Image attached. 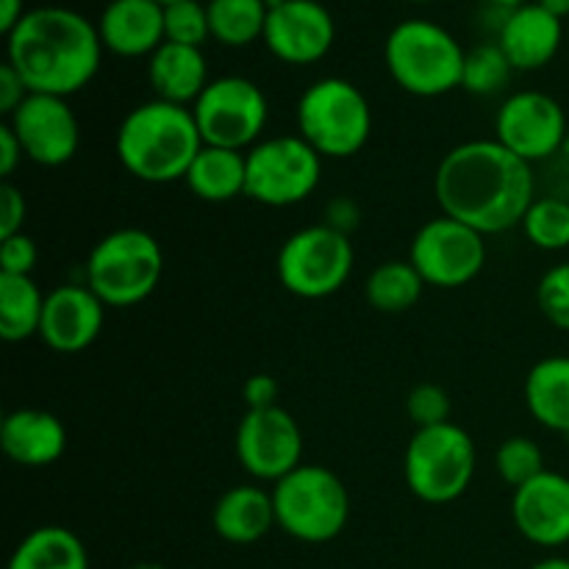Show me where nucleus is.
<instances>
[{
	"label": "nucleus",
	"mask_w": 569,
	"mask_h": 569,
	"mask_svg": "<svg viewBox=\"0 0 569 569\" xmlns=\"http://www.w3.org/2000/svg\"><path fill=\"white\" fill-rule=\"evenodd\" d=\"M433 198L445 217L483 237L520 228L537 200L533 167L498 139H470L442 156L433 172Z\"/></svg>",
	"instance_id": "f257e3e1"
},
{
	"label": "nucleus",
	"mask_w": 569,
	"mask_h": 569,
	"mask_svg": "<svg viewBox=\"0 0 569 569\" xmlns=\"http://www.w3.org/2000/svg\"><path fill=\"white\" fill-rule=\"evenodd\" d=\"M100 59L98 26L67 6L28 9L6 37V61L20 72L28 92L70 98L94 81Z\"/></svg>",
	"instance_id": "f03ea898"
},
{
	"label": "nucleus",
	"mask_w": 569,
	"mask_h": 569,
	"mask_svg": "<svg viewBox=\"0 0 569 569\" xmlns=\"http://www.w3.org/2000/svg\"><path fill=\"white\" fill-rule=\"evenodd\" d=\"M200 148L203 137L192 109L159 98L133 106L114 133L122 170L153 187L183 181Z\"/></svg>",
	"instance_id": "7ed1b4c3"
},
{
	"label": "nucleus",
	"mask_w": 569,
	"mask_h": 569,
	"mask_svg": "<svg viewBox=\"0 0 569 569\" xmlns=\"http://www.w3.org/2000/svg\"><path fill=\"white\" fill-rule=\"evenodd\" d=\"M467 50L445 26L431 20H403L389 31L383 61L403 92L415 98H442L461 89Z\"/></svg>",
	"instance_id": "20e7f679"
},
{
	"label": "nucleus",
	"mask_w": 569,
	"mask_h": 569,
	"mask_svg": "<svg viewBox=\"0 0 569 569\" xmlns=\"http://www.w3.org/2000/svg\"><path fill=\"white\" fill-rule=\"evenodd\" d=\"M87 287L106 309H131L159 289L164 250L144 228H117L100 237L83 264Z\"/></svg>",
	"instance_id": "39448f33"
},
{
	"label": "nucleus",
	"mask_w": 569,
	"mask_h": 569,
	"mask_svg": "<svg viewBox=\"0 0 569 569\" xmlns=\"http://www.w3.org/2000/svg\"><path fill=\"white\" fill-rule=\"evenodd\" d=\"M295 122L322 159H353L370 142L372 109L353 81L331 76L303 89Z\"/></svg>",
	"instance_id": "423d86ee"
},
{
	"label": "nucleus",
	"mask_w": 569,
	"mask_h": 569,
	"mask_svg": "<svg viewBox=\"0 0 569 569\" xmlns=\"http://www.w3.org/2000/svg\"><path fill=\"white\" fill-rule=\"evenodd\" d=\"M276 522L303 545L333 542L350 520V495L342 478L322 465H300L270 487Z\"/></svg>",
	"instance_id": "0eeeda50"
},
{
	"label": "nucleus",
	"mask_w": 569,
	"mask_h": 569,
	"mask_svg": "<svg viewBox=\"0 0 569 569\" xmlns=\"http://www.w3.org/2000/svg\"><path fill=\"white\" fill-rule=\"evenodd\" d=\"M478 450L470 433L456 422L417 428L403 453L409 492L428 506L459 500L476 478Z\"/></svg>",
	"instance_id": "6e6552de"
},
{
	"label": "nucleus",
	"mask_w": 569,
	"mask_h": 569,
	"mask_svg": "<svg viewBox=\"0 0 569 569\" xmlns=\"http://www.w3.org/2000/svg\"><path fill=\"white\" fill-rule=\"evenodd\" d=\"M356 250L348 233L317 222L283 239L276 259L281 287L300 300H326L348 283Z\"/></svg>",
	"instance_id": "1a4fd4ad"
},
{
	"label": "nucleus",
	"mask_w": 569,
	"mask_h": 569,
	"mask_svg": "<svg viewBox=\"0 0 569 569\" xmlns=\"http://www.w3.org/2000/svg\"><path fill=\"white\" fill-rule=\"evenodd\" d=\"M244 198L267 209H289L311 198L322 181L326 161L300 133L261 139L244 153Z\"/></svg>",
	"instance_id": "9d476101"
},
{
	"label": "nucleus",
	"mask_w": 569,
	"mask_h": 569,
	"mask_svg": "<svg viewBox=\"0 0 569 569\" xmlns=\"http://www.w3.org/2000/svg\"><path fill=\"white\" fill-rule=\"evenodd\" d=\"M203 144L248 153L261 142L270 122V100L264 89L244 76L211 78L192 106Z\"/></svg>",
	"instance_id": "9b49d317"
},
{
	"label": "nucleus",
	"mask_w": 569,
	"mask_h": 569,
	"mask_svg": "<svg viewBox=\"0 0 569 569\" xmlns=\"http://www.w3.org/2000/svg\"><path fill=\"white\" fill-rule=\"evenodd\" d=\"M489 259L487 237L453 217H433L417 228L409 261L428 287L459 289L481 276Z\"/></svg>",
	"instance_id": "f8f14e48"
},
{
	"label": "nucleus",
	"mask_w": 569,
	"mask_h": 569,
	"mask_svg": "<svg viewBox=\"0 0 569 569\" xmlns=\"http://www.w3.org/2000/svg\"><path fill=\"white\" fill-rule=\"evenodd\" d=\"M233 450L256 483H278L303 465V431L281 406L248 409L237 426Z\"/></svg>",
	"instance_id": "ddd939ff"
},
{
	"label": "nucleus",
	"mask_w": 569,
	"mask_h": 569,
	"mask_svg": "<svg viewBox=\"0 0 569 569\" xmlns=\"http://www.w3.org/2000/svg\"><path fill=\"white\" fill-rule=\"evenodd\" d=\"M567 137L565 106L539 89L509 94L495 114V139L531 167L561 153Z\"/></svg>",
	"instance_id": "4468645a"
},
{
	"label": "nucleus",
	"mask_w": 569,
	"mask_h": 569,
	"mask_svg": "<svg viewBox=\"0 0 569 569\" xmlns=\"http://www.w3.org/2000/svg\"><path fill=\"white\" fill-rule=\"evenodd\" d=\"M22 144L28 161L39 167H61L76 159L81 144V122L70 100L31 92L20 109L6 117Z\"/></svg>",
	"instance_id": "2eb2a0df"
},
{
	"label": "nucleus",
	"mask_w": 569,
	"mask_h": 569,
	"mask_svg": "<svg viewBox=\"0 0 569 569\" xmlns=\"http://www.w3.org/2000/svg\"><path fill=\"white\" fill-rule=\"evenodd\" d=\"M337 39V22L320 0H283L267 14L264 44L278 61L292 67L326 59Z\"/></svg>",
	"instance_id": "dca6fc26"
},
{
	"label": "nucleus",
	"mask_w": 569,
	"mask_h": 569,
	"mask_svg": "<svg viewBox=\"0 0 569 569\" xmlns=\"http://www.w3.org/2000/svg\"><path fill=\"white\" fill-rule=\"evenodd\" d=\"M511 522L537 548L569 545V478L545 470L511 489Z\"/></svg>",
	"instance_id": "f3484780"
},
{
	"label": "nucleus",
	"mask_w": 569,
	"mask_h": 569,
	"mask_svg": "<svg viewBox=\"0 0 569 569\" xmlns=\"http://www.w3.org/2000/svg\"><path fill=\"white\" fill-rule=\"evenodd\" d=\"M106 322V303L87 283H61L44 298L39 339L53 353H81L98 342Z\"/></svg>",
	"instance_id": "a211bd4d"
},
{
	"label": "nucleus",
	"mask_w": 569,
	"mask_h": 569,
	"mask_svg": "<svg viewBox=\"0 0 569 569\" xmlns=\"http://www.w3.org/2000/svg\"><path fill=\"white\" fill-rule=\"evenodd\" d=\"M495 42L500 44L515 72L542 70L565 44V20L539 3H522L506 11Z\"/></svg>",
	"instance_id": "6ab92c4d"
},
{
	"label": "nucleus",
	"mask_w": 569,
	"mask_h": 569,
	"mask_svg": "<svg viewBox=\"0 0 569 569\" xmlns=\"http://www.w3.org/2000/svg\"><path fill=\"white\" fill-rule=\"evenodd\" d=\"M103 50L120 59L153 56L164 37V6L156 0H109L98 20Z\"/></svg>",
	"instance_id": "aec40b11"
},
{
	"label": "nucleus",
	"mask_w": 569,
	"mask_h": 569,
	"mask_svg": "<svg viewBox=\"0 0 569 569\" xmlns=\"http://www.w3.org/2000/svg\"><path fill=\"white\" fill-rule=\"evenodd\" d=\"M0 448L14 465L39 470L64 456L67 428L44 409H14L0 422Z\"/></svg>",
	"instance_id": "412c9836"
},
{
	"label": "nucleus",
	"mask_w": 569,
	"mask_h": 569,
	"mask_svg": "<svg viewBox=\"0 0 569 569\" xmlns=\"http://www.w3.org/2000/svg\"><path fill=\"white\" fill-rule=\"evenodd\" d=\"M211 528L228 545H256L278 528L270 489L239 483L222 492L211 509Z\"/></svg>",
	"instance_id": "4be33fe9"
},
{
	"label": "nucleus",
	"mask_w": 569,
	"mask_h": 569,
	"mask_svg": "<svg viewBox=\"0 0 569 569\" xmlns=\"http://www.w3.org/2000/svg\"><path fill=\"white\" fill-rule=\"evenodd\" d=\"M209 64L200 48L164 42L148 59V83L159 100L189 106L209 87Z\"/></svg>",
	"instance_id": "5701e85b"
},
{
	"label": "nucleus",
	"mask_w": 569,
	"mask_h": 569,
	"mask_svg": "<svg viewBox=\"0 0 569 569\" xmlns=\"http://www.w3.org/2000/svg\"><path fill=\"white\" fill-rule=\"evenodd\" d=\"M522 398L539 426L569 437V356L539 359L528 370Z\"/></svg>",
	"instance_id": "b1692460"
},
{
	"label": "nucleus",
	"mask_w": 569,
	"mask_h": 569,
	"mask_svg": "<svg viewBox=\"0 0 569 569\" xmlns=\"http://www.w3.org/2000/svg\"><path fill=\"white\" fill-rule=\"evenodd\" d=\"M244 178H248V159L242 150L203 144L189 164L183 183L203 203H231L244 198Z\"/></svg>",
	"instance_id": "393cba45"
},
{
	"label": "nucleus",
	"mask_w": 569,
	"mask_h": 569,
	"mask_svg": "<svg viewBox=\"0 0 569 569\" xmlns=\"http://www.w3.org/2000/svg\"><path fill=\"white\" fill-rule=\"evenodd\" d=\"M6 569H89V553L70 528L42 526L22 537Z\"/></svg>",
	"instance_id": "a878e982"
},
{
	"label": "nucleus",
	"mask_w": 569,
	"mask_h": 569,
	"mask_svg": "<svg viewBox=\"0 0 569 569\" xmlns=\"http://www.w3.org/2000/svg\"><path fill=\"white\" fill-rule=\"evenodd\" d=\"M44 298L31 276H3L0 272V337L6 342H26L39 337Z\"/></svg>",
	"instance_id": "bb28decb"
},
{
	"label": "nucleus",
	"mask_w": 569,
	"mask_h": 569,
	"mask_svg": "<svg viewBox=\"0 0 569 569\" xmlns=\"http://www.w3.org/2000/svg\"><path fill=\"white\" fill-rule=\"evenodd\" d=\"M426 287L428 283L422 281L409 259H389L367 276L365 298L370 309L381 311V315H403L420 303Z\"/></svg>",
	"instance_id": "cd10ccee"
},
{
	"label": "nucleus",
	"mask_w": 569,
	"mask_h": 569,
	"mask_svg": "<svg viewBox=\"0 0 569 569\" xmlns=\"http://www.w3.org/2000/svg\"><path fill=\"white\" fill-rule=\"evenodd\" d=\"M211 39L226 48H248L256 39H264L267 0H209Z\"/></svg>",
	"instance_id": "c85d7f7f"
},
{
	"label": "nucleus",
	"mask_w": 569,
	"mask_h": 569,
	"mask_svg": "<svg viewBox=\"0 0 569 569\" xmlns=\"http://www.w3.org/2000/svg\"><path fill=\"white\" fill-rule=\"evenodd\" d=\"M515 67L506 59L498 42H481L467 50L465 72H461V89L476 98H492L509 87Z\"/></svg>",
	"instance_id": "c756f323"
},
{
	"label": "nucleus",
	"mask_w": 569,
	"mask_h": 569,
	"mask_svg": "<svg viewBox=\"0 0 569 569\" xmlns=\"http://www.w3.org/2000/svg\"><path fill=\"white\" fill-rule=\"evenodd\" d=\"M522 233L528 242L539 250L548 253H559V250L569 248V200L556 198H537L531 209L526 211L520 222Z\"/></svg>",
	"instance_id": "7c9ffc66"
},
{
	"label": "nucleus",
	"mask_w": 569,
	"mask_h": 569,
	"mask_svg": "<svg viewBox=\"0 0 569 569\" xmlns=\"http://www.w3.org/2000/svg\"><path fill=\"white\" fill-rule=\"evenodd\" d=\"M495 470H498L500 481L517 489L545 472V453L533 439L509 437L506 442H500L498 453H495Z\"/></svg>",
	"instance_id": "2f4dec72"
},
{
	"label": "nucleus",
	"mask_w": 569,
	"mask_h": 569,
	"mask_svg": "<svg viewBox=\"0 0 569 569\" xmlns=\"http://www.w3.org/2000/svg\"><path fill=\"white\" fill-rule=\"evenodd\" d=\"M164 37L167 42L203 48L211 39L209 9L200 0H178L164 6Z\"/></svg>",
	"instance_id": "473e14b6"
},
{
	"label": "nucleus",
	"mask_w": 569,
	"mask_h": 569,
	"mask_svg": "<svg viewBox=\"0 0 569 569\" xmlns=\"http://www.w3.org/2000/svg\"><path fill=\"white\" fill-rule=\"evenodd\" d=\"M539 311L550 326L569 333V261L550 267L537 287Z\"/></svg>",
	"instance_id": "72a5a7b5"
},
{
	"label": "nucleus",
	"mask_w": 569,
	"mask_h": 569,
	"mask_svg": "<svg viewBox=\"0 0 569 569\" xmlns=\"http://www.w3.org/2000/svg\"><path fill=\"white\" fill-rule=\"evenodd\" d=\"M450 395L439 383H417L406 398V415L417 428H431L450 422Z\"/></svg>",
	"instance_id": "f704fd0d"
},
{
	"label": "nucleus",
	"mask_w": 569,
	"mask_h": 569,
	"mask_svg": "<svg viewBox=\"0 0 569 569\" xmlns=\"http://www.w3.org/2000/svg\"><path fill=\"white\" fill-rule=\"evenodd\" d=\"M39 261V248L26 231L0 239V272L3 276H31Z\"/></svg>",
	"instance_id": "c9c22d12"
},
{
	"label": "nucleus",
	"mask_w": 569,
	"mask_h": 569,
	"mask_svg": "<svg viewBox=\"0 0 569 569\" xmlns=\"http://www.w3.org/2000/svg\"><path fill=\"white\" fill-rule=\"evenodd\" d=\"M26 217H28V203L22 189H17L14 183L3 181V187H0V239L22 233Z\"/></svg>",
	"instance_id": "e433bc0d"
},
{
	"label": "nucleus",
	"mask_w": 569,
	"mask_h": 569,
	"mask_svg": "<svg viewBox=\"0 0 569 569\" xmlns=\"http://www.w3.org/2000/svg\"><path fill=\"white\" fill-rule=\"evenodd\" d=\"M278 395H281V387L267 372H256V376H250L242 383V400L248 403V409H270V406H278Z\"/></svg>",
	"instance_id": "4c0bfd02"
},
{
	"label": "nucleus",
	"mask_w": 569,
	"mask_h": 569,
	"mask_svg": "<svg viewBox=\"0 0 569 569\" xmlns=\"http://www.w3.org/2000/svg\"><path fill=\"white\" fill-rule=\"evenodd\" d=\"M28 94L31 92H28L26 81L20 78V72H17L9 61H3V64H0V114H6V117L14 114Z\"/></svg>",
	"instance_id": "58836bf2"
},
{
	"label": "nucleus",
	"mask_w": 569,
	"mask_h": 569,
	"mask_svg": "<svg viewBox=\"0 0 569 569\" xmlns=\"http://www.w3.org/2000/svg\"><path fill=\"white\" fill-rule=\"evenodd\" d=\"M22 159H26V153H22L20 139L11 131L9 122H3V126H0V176L9 181V178L14 176L17 167L22 164Z\"/></svg>",
	"instance_id": "ea45409f"
},
{
	"label": "nucleus",
	"mask_w": 569,
	"mask_h": 569,
	"mask_svg": "<svg viewBox=\"0 0 569 569\" xmlns=\"http://www.w3.org/2000/svg\"><path fill=\"white\" fill-rule=\"evenodd\" d=\"M326 226L337 228V231L348 233L350 237V231L359 226V206H356L350 198L333 200V203H328L326 209Z\"/></svg>",
	"instance_id": "a19ab883"
},
{
	"label": "nucleus",
	"mask_w": 569,
	"mask_h": 569,
	"mask_svg": "<svg viewBox=\"0 0 569 569\" xmlns=\"http://www.w3.org/2000/svg\"><path fill=\"white\" fill-rule=\"evenodd\" d=\"M26 11V0H0V31H3V37H9L20 26Z\"/></svg>",
	"instance_id": "79ce46f5"
},
{
	"label": "nucleus",
	"mask_w": 569,
	"mask_h": 569,
	"mask_svg": "<svg viewBox=\"0 0 569 569\" xmlns=\"http://www.w3.org/2000/svg\"><path fill=\"white\" fill-rule=\"evenodd\" d=\"M542 9H548L550 14H556L559 20H567L569 17V0H537Z\"/></svg>",
	"instance_id": "37998d69"
},
{
	"label": "nucleus",
	"mask_w": 569,
	"mask_h": 569,
	"mask_svg": "<svg viewBox=\"0 0 569 569\" xmlns=\"http://www.w3.org/2000/svg\"><path fill=\"white\" fill-rule=\"evenodd\" d=\"M531 569H569V559H561V556H553V559L537 561Z\"/></svg>",
	"instance_id": "c03bdc74"
},
{
	"label": "nucleus",
	"mask_w": 569,
	"mask_h": 569,
	"mask_svg": "<svg viewBox=\"0 0 569 569\" xmlns=\"http://www.w3.org/2000/svg\"><path fill=\"white\" fill-rule=\"evenodd\" d=\"M487 6H492V9H500V11H511L517 9V6L528 3V0H483Z\"/></svg>",
	"instance_id": "a18cd8bd"
},
{
	"label": "nucleus",
	"mask_w": 569,
	"mask_h": 569,
	"mask_svg": "<svg viewBox=\"0 0 569 569\" xmlns=\"http://www.w3.org/2000/svg\"><path fill=\"white\" fill-rule=\"evenodd\" d=\"M128 569H167V567L150 565V561H142V565H133V567H128Z\"/></svg>",
	"instance_id": "49530a36"
},
{
	"label": "nucleus",
	"mask_w": 569,
	"mask_h": 569,
	"mask_svg": "<svg viewBox=\"0 0 569 569\" xmlns=\"http://www.w3.org/2000/svg\"><path fill=\"white\" fill-rule=\"evenodd\" d=\"M156 3H161V6H170V3H178V0H156Z\"/></svg>",
	"instance_id": "de8ad7c7"
},
{
	"label": "nucleus",
	"mask_w": 569,
	"mask_h": 569,
	"mask_svg": "<svg viewBox=\"0 0 569 569\" xmlns=\"http://www.w3.org/2000/svg\"><path fill=\"white\" fill-rule=\"evenodd\" d=\"M409 3H433V0H409Z\"/></svg>",
	"instance_id": "09e8293b"
},
{
	"label": "nucleus",
	"mask_w": 569,
	"mask_h": 569,
	"mask_svg": "<svg viewBox=\"0 0 569 569\" xmlns=\"http://www.w3.org/2000/svg\"><path fill=\"white\" fill-rule=\"evenodd\" d=\"M561 153H567V156H569V137H567V142H565V150H561Z\"/></svg>",
	"instance_id": "8fccbe9b"
},
{
	"label": "nucleus",
	"mask_w": 569,
	"mask_h": 569,
	"mask_svg": "<svg viewBox=\"0 0 569 569\" xmlns=\"http://www.w3.org/2000/svg\"><path fill=\"white\" fill-rule=\"evenodd\" d=\"M567 39H569V31H567Z\"/></svg>",
	"instance_id": "3c124183"
}]
</instances>
